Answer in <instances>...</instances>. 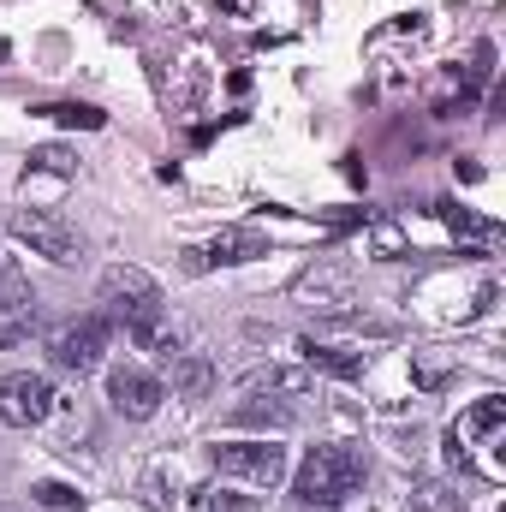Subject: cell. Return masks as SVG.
Here are the masks:
<instances>
[{"label":"cell","mask_w":506,"mask_h":512,"mask_svg":"<svg viewBox=\"0 0 506 512\" xmlns=\"http://www.w3.org/2000/svg\"><path fill=\"white\" fill-rule=\"evenodd\" d=\"M48 411H54V382H48V376L18 370V376L0 382V423H12V429H36V423H48Z\"/></svg>","instance_id":"7"},{"label":"cell","mask_w":506,"mask_h":512,"mask_svg":"<svg viewBox=\"0 0 506 512\" xmlns=\"http://www.w3.org/2000/svg\"><path fill=\"white\" fill-rule=\"evenodd\" d=\"M501 435H506V399H477L453 429H447V459L459 471H483V477H501Z\"/></svg>","instance_id":"2"},{"label":"cell","mask_w":506,"mask_h":512,"mask_svg":"<svg viewBox=\"0 0 506 512\" xmlns=\"http://www.w3.org/2000/svg\"><path fill=\"white\" fill-rule=\"evenodd\" d=\"M209 512H256L251 501H233V495H221V501H209Z\"/></svg>","instance_id":"22"},{"label":"cell","mask_w":506,"mask_h":512,"mask_svg":"<svg viewBox=\"0 0 506 512\" xmlns=\"http://www.w3.org/2000/svg\"><path fill=\"white\" fill-rule=\"evenodd\" d=\"M12 239L30 245L36 256H48V262H78V256H84V239H78L60 215H48V209H18V215H12Z\"/></svg>","instance_id":"6"},{"label":"cell","mask_w":506,"mask_h":512,"mask_svg":"<svg viewBox=\"0 0 506 512\" xmlns=\"http://www.w3.org/2000/svg\"><path fill=\"white\" fill-rule=\"evenodd\" d=\"M30 495H36V501H42V507H48V512H78V507H84L72 483H36Z\"/></svg>","instance_id":"19"},{"label":"cell","mask_w":506,"mask_h":512,"mask_svg":"<svg viewBox=\"0 0 506 512\" xmlns=\"http://www.w3.org/2000/svg\"><path fill=\"white\" fill-rule=\"evenodd\" d=\"M215 471L221 477H239L251 489H274L286 477V447H274L268 435L262 441H221L215 447Z\"/></svg>","instance_id":"5"},{"label":"cell","mask_w":506,"mask_h":512,"mask_svg":"<svg viewBox=\"0 0 506 512\" xmlns=\"http://www.w3.org/2000/svg\"><path fill=\"white\" fill-rule=\"evenodd\" d=\"M227 423H233V429H292L298 411H292L286 399H245V405H233Z\"/></svg>","instance_id":"12"},{"label":"cell","mask_w":506,"mask_h":512,"mask_svg":"<svg viewBox=\"0 0 506 512\" xmlns=\"http://www.w3.org/2000/svg\"><path fill=\"white\" fill-rule=\"evenodd\" d=\"M42 120H54V126H84V131H102L108 126V114L102 108H90V102H54V108H36Z\"/></svg>","instance_id":"16"},{"label":"cell","mask_w":506,"mask_h":512,"mask_svg":"<svg viewBox=\"0 0 506 512\" xmlns=\"http://www.w3.org/2000/svg\"><path fill=\"white\" fill-rule=\"evenodd\" d=\"M358 483H364V453L352 441H322V447L304 453V465L292 477V495L304 507H340Z\"/></svg>","instance_id":"1"},{"label":"cell","mask_w":506,"mask_h":512,"mask_svg":"<svg viewBox=\"0 0 506 512\" xmlns=\"http://www.w3.org/2000/svg\"><path fill=\"white\" fill-rule=\"evenodd\" d=\"M0 512H12V507H0Z\"/></svg>","instance_id":"23"},{"label":"cell","mask_w":506,"mask_h":512,"mask_svg":"<svg viewBox=\"0 0 506 512\" xmlns=\"http://www.w3.org/2000/svg\"><path fill=\"white\" fill-rule=\"evenodd\" d=\"M256 387H280V393H310V370H262Z\"/></svg>","instance_id":"20"},{"label":"cell","mask_w":506,"mask_h":512,"mask_svg":"<svg viewBox=\"0 0 506 512\" xmlns=\"http://www.w3.org/2000/svg\"><path fill=\"white\" fill-rule=\"evenodd\" d=\"M423 512H465V495L453 489V483H417V495H411Z\"/></svg>","instance_id":"18"},{"label":"cell","mask_w":506,"mask_h":512,"mask_svg":"<svg viewBox=\"0 0 506 512\" xmlns=\"http://www.w3.org/2000/svg\"><path fill=\"white\" fill-rule=\"evenodd\" d=\"M411 376H417V387H441V382H447V364H435V358H417V364H411Z\"/></svg>","instance_id":"21"},{"label":"cell","mask_w":506,"mask_h":512,"mask_svg":"<svg viewBox=\"0 0 506 512\" xmlns=\"http://www.w3.org/2000/svg\"><path fill=\"white\" fill-rule=\"evenodd\" d=\"M36 334V292H6L0 298V352L24 346Z\"/></svg>","instance_id":"10"},{"label":"cell","mask_w":506,"mask_h":512,"mask_svg":"<svg viewBox=\"0 0 506 512\" xmlns=\"http://www.w3.org/2000/svg\"><path fill=\"white\" fill-rule=\"evenodd\" d=\"M304 364L322 376H340V382L364 376V352H340V346H316V340H304Z\"/></svg>","instance_id":"13"},{"label":"cell","mask_w":506,"mask_h":512,"mask_svg":"<svg viewBox=\"0 0 506 512\" xmlns=\"http://www.w3.org/2000/svg\"><path fill=\"white\" fill-rule=\"evenodd\" d=\"M108 352V316H72L48 334V364L66 376H90Z\"/></svg>","instance_id":"4"},{"label":"cell","mask_w":506,"mask_h":512,"mask_svg":"<svg viewBox=\"0 0 506 512\" xmlns=\"http://www.w3.org/2000/svg\"><path fill=\"white\" fill-rule=\"evenodd\" d=\"M126 334H131V346H143V352H155V358H179V328H173L167 316H149V322H131Z\"/></svg>","instance_id":"15"},{"label":"cell","mask_w":506,"mask_h":512,"mask_svg":"<svg viewBox=\"0 0 506 512\" xmlns=\"http://www.w3.org/2000/svg\"><path fill=\"white\" fill-rule=\"evenodd\" d=\"M256 256H268V245H262V233L256 227H221L209 245H203V262H256Z\"/></svg>","instance_id":"9"},{"label":"cell","mask_w":506,"mask_h":512,"mask_svg":"<svg viewBox=\"0 0 506 512\" xmlns=\"http://www.w3.org/2000/svg\"><path fill=\"white\" fill-rule=\"evenodd\" d=\"M167 364H173V393H179V399H191V405H197V399H209V393H215V364H209V358L179 352V358H167Z\"/></svg>","instance_id":"11"},{"label":"cell","mask_w":506,"mask_h":512,"mask_svg":"<svg viewBox=\"0 0 506 512\" xmlns=\"http://www.w3.org/2000/svg\"><path fill=\"white\" fill-rule=\"evenodd\" d=\"M435 215L453 227V239H477V245H495V239H501V227H495V221H483L477 209H459V203H435Z\"/></svg>","instance_id":"14"},{"label":"cell","mask_w":506,"mask_h":512,"mask_svg":"<svg viewBox=\"0 0 506 512\" xmlns=\"http://www.w3.org/2000/svg\"><path fill=\"white\" fill-rule=\"evenodd\" d=\"M108 399H114V411H120V417H131V423H149V417L161 411L167 387L155 382L149 370H137V364H120V370H108Z\"/></svg>","instance_id":"8"},{"label":"cell","mask_w":506,"mask_h":512,"mask_svg":"<svg viewBox=\"0 0 506 512\" xmlns=\"http://www.w3.org/2000/svg\"><path fill=\"white\" fill-rule=\"evenodd\" d=\"M30 167H36V173H60V179H72V173H78V155H72L66 143H42V149H30Z\"/></svg>","instance_id":"17"},{"label":"cell","mask_w":506,"mask_h":512,"mask_svg":"<svg viewBox=\"0 0 506 512\" xmlns=\"http://www.w3.org/2000/svg\"><path fill=\"white\" fill-rule=\"evenodd\" d=\"M96 298L108 304V316H120V322H149V316H161V280L149 274V268H137V262H114V268H102V280H96Z\"/></svg>","instance_id":"3"}]
</instances>
